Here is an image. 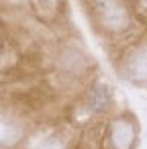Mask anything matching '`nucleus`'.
Returning a JSON list of instances; mask_svg holds the SVG:
<instances>
[{"label":"nucleus","instance_id":"obj_1","mask_svg":"<svg viewBox=\"0 0 147 149\" xmlns=\"http://www.w3.org/2000/svg\"><path fill=\"white\" fill-rule=\"evenodd\" d=\"M100 17L106 29L110 31H123L129 23L127 8L118 2V0H100Z\"/></svg>","mask_w":147,"mask_h":149},{"label":"nucleus","instance_id":"obj_2","mask_svg":"<svg viewBox=\"0 0 147 149\" xmlns=\"http://www.w3.org/2000/svg\"><path fill=\"white\" fill-rule=\"evenodd\" d=\"M110 141H112L114 149H131V145L135 141V131H133L131 123H127L125 118L114 120L110 127Z\"/></svg>","mask_w":147,"mask_h":149},{"label":"nucleus","instance_id":"obj_3","mask_svg":"<svg viewBox=\"0 0 147 149\" xmlns=\"http://www.w3.org/2000/svg\"><path fill=\"white\" fill-rule=\"evenodd\" d=\"M129 72L137 80H147V47H141L133 53L129 61Z\"/></svg>","mask_w":147,"mask_h":149},{"label":"nucleus","instance_id":"obj_4","mask_svg":"<svg viewBox=\"0 0 147 149\" xmlns=\"http://www.w3.org/2000/svg\"><path fill=\"white\" fill-rule=\"evenodd\" d=\"M106 102H108V90H106V86L98 84L90 94V106L94 110H102L106 106Z\"/></svg>","mask_w":147,"mask_h":149},{"label":"nucleus","instance_id":"obj_5","mask_svg":"<svg viewBox=\"0 0 147 149\" xmlns=\"http://www.w3.org/2000/svg\"><path fill=\"white\" fill-rule=\"evenodd\" d=\"M39 149H63V145H61L59 139H47Z\"/></svg>","mask_w":147,"mask_h":149}]
</instances>
